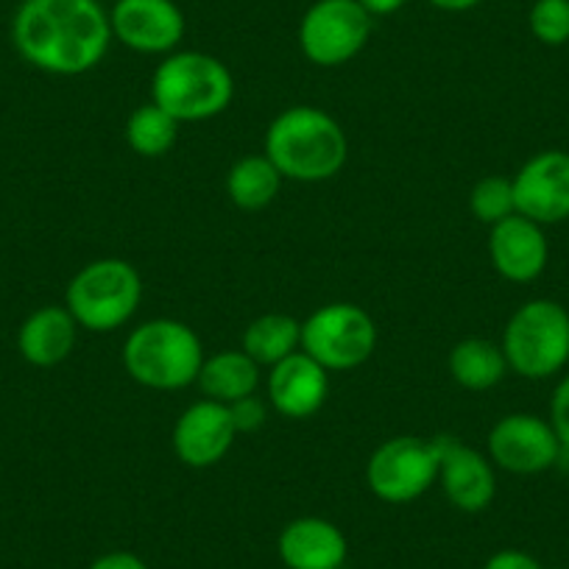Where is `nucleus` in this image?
Masks as SVG:
<instances>
[{
  "label": "nucleus",
  "instance_id": "412c9836",
  "mask_svg": "<svg viewBox=\"0 0 569 569\" xmlns=\"http://www.w3.org/2000/svg\"><path fill=\"white\" fill-rule=\"evenodd\" d=\"M240 349L262 369H271L279 360L291 358L302 349V321L288 313H262L251 319L243 330Z\"/></svg>",
  "mask_w": 569,
  "mask_h": 569
},
{
  "label": "nucleus",
  "instance_id": "7c9ffc66",
  "mask_svg": "<svg viewBox=\"0 0 569 569\" xmlns=\"http://www.w3.org/2000/svg\"><path fill=\"white\" fill-rule=\"evenodd\" d=\"M430 7L439 9V12L447 14H461V12H472L475 7H480L483 0H427Z\"/></svg>",
  "mask_w": 569,
  "mask_h": 569
},
{
  "label": "nucleus",
  "instance_id": "a211bd4d",
  "mask_svg": "<svg viewBox=\"0 0 569 569\" xmlns=\"http://www.w3.org/2000/svg\"><path fill=\"white\" fill-rule=\"evenodd\" d=\"M79 330L81 327L64 305L37 308L18 330L20 358L37 369H53L73 355Z\"/></svg>",
  "mask_w": 569,
  "mask_h": 569
},
{
  "label": "nucleus",
  "instance_id": "39448f33",
  "mask_svg": "<svg viewBox=\"0 0 569 569\" xmlns=\"http://www.w3.org/2000/svg\"><path fill=\"white\" fill-rule=\"evenodd\" d=\"M142 302L140 271L120 257H98L87 262L64 291V308L87 332H114L134 319Z\"/></svg>",
  "mask_w": 569,
  "mask_h": 569
},
{
  "label": "nucleus",
  "instance_id": "f8f14e48",
  "mask_svg": "<svg viewBox=\"0 0 569 569\" xmlns=\"http://www.w3.org/2000/svg\"><path fill=\"white\" fill-rule=\"evenodd\" d=\"M519 216L539 227L569 218V151L545 149L511 177Z\"/></svg>",
  "mask_w": 569,
  "mask_h": 569
},
{
  "label": "nucleus",
  "instance_id": "c85d7f7f",
  "mask_svg": "<svg viewBox=\"0 0 569 569\" xmlns=\"http://www.w3.org/2000/svg\"><path fill=\"white\" fill-rule=\"evenodd\" d=\"M90 569H149V567H146V561H142L140 556H134V552L114 550V552H107V556L96 558V561L90 563Z\"/></svg>",
  "mask_w": 569,
  "mask_h": 569
},
{
  "label": "nucleus",
  "instance_id": "c756f323",
  "mask_svg": "<svg viewBox=\"0 0 569 569\" xmlns=\"http://www.w3.org/2000/svg\"><path fill=\"white\" fill-rule=\"evenodd\" d=\"M358 3L369 12L371 20H377V18H391V14H397L399 9H405L408 0H358Z\"/></svg>",
  "mask_w": 569,
  "mask_h": 569
},
{
  "label": "nucleus",
  "instance_id": "9b49d317",
  "mask_svg": "<svg viewBox=\"0 0 569 569\" xmlns=\"http://www.w3.org/2000/svg\"><path fill=\"white\" fill-rule=\"evenodd\" d=\"M489 458L511 475L550 472L561 458V441L547 419L536 413H508L489 430Z\"/></svg>",
  "mask_w": 569,
  "mask_h": 569
},
{
  "label": "nucleus",
  "instance_id": "2eb2a0df",
  "mask_svg": "<svg viewBox=\"0 0 569 569\" xmlns=\"http://www.w3.org/2000/svg\"><path fill=\"white\" fill-rule=\"evenodd\" d=\"M266 397L279 416L305 421L330 399V371L299 349L268 369Z\"/></svg>",
  "mask_w": 569,
  "mask_h": 569
},
{
  "label": "nucleus",
  "instance_id": "dca6fc26",
  "mask_svg": "<svg viewBox=\"0 0 569 569\" xmlns=\"http://www.w3.org/2000/svg\"><path fill=\"white\" fill-rule=\"evenodd\" d=\"M489 229V240H486L489 260L506 282L528 284L545 273L547 260H550L545 227L517 212Z\"/></svg>",
  "mask_w": 569,
  "mask_h": 569
},
{
  "label": "nucleus",
  "instance_id": "6ab92c4d",
  "mask_svg": "<svg viewBox=\"0 0 569 569\" xmlns=\"http://www.w3.org/2000/svg\"><path fill=\"white\" fill-rule=\"evenodd\" d=\"M260 382L262 366H257L243 349H221V352L204 358L196 386L201 388L204 399L232 405L257 393Z\"/></svg>",
  "mask_w": 569,
  "mask_h": 569
},
{
  "label": "nucleus",
  "instance_id": "4be33fe9",
  "mask_svg": "<svg viewBox=\"0 0 569 569\" xmlns=\"http://www.w3.org/2000/svg\"><path fill=\"white\" fill-rule=\"evenodd\" d=\"M282 182V173L266 154H246L229 168L227 196L238 210L260 212L277 201Z\"/></svg>",
  "mask_w": 569,
  "mask_h": 569
},
{
  "label": "nucleus",
  "instance_id": "4468645a",
  "mask_svg": "<svg viewBox=\"0 0 569 569\" xmlns=\"http://www.w3.org/2000/svg\"><path fill=\"white\" fill-rule=\"evenodd\" d=\"M238 439L229 405L199 399L179 413L171 433L173 456L190 469H210L221 463Z\"/></svg>",
  "mask_w": 569,
  "mask_h": 569
},
{
  "label": "nucleus",
  "instance_id": "2f4dec72",
  "mask_svg": "<svg viewBox=\"0 0 569 569\" xmlns=\"http://www.w3.org/2000/svg\"><path fill=\"white\" fill-rule=\"evenodd\" d=\"M101 3H103V0H101ZM109 3H114V0H109Z\"/></svg>",
  "mask_w": 569,
  "mask_h": 569
},
{
  "label": "nucleus",
  "instance_id": "f3484780",
  "mask_svg": "<svg viewBox=\"0 0 569 569\" xmlns=\"http://www.w3.org/2000/svg\"><path fill=\"white\" fill-rule=\"evenodd\" d=\"M277 552L288 569H341L349 556L343 530L321 517H299L279 533Z\"/></svg>",
  "mask_w": 569,
  "mask_h": 569
},
{
  "label": "nucleus",
  "instance_id": "7ed1b4c3",
  "mask_svg": "<svg viewBox=\"0 0 569 569\" xmlns=\"http://www.w3.org/2000/svg\"><path fill=\"white\" fill-rule=\"evenodd\" d=\"M204 358L199 332L179 319L142 321L129 332L120 352L126 375L151 391H182L196 386Z\"/></svg>",
  "mask_w": 569,
  "mask_h": 569
},
{
  "label": "nucleus",
  "instance_id": "5701e85b",
  "mask_svg": "<svg viewBox=\"0 0 569 569\" xmlns=\"http://www.w3.org/2000/svg\"><path fill=\"white\" fill-rule=\"evenodd\" d=\"M179 120L171 118L162 107H157L154 101L140 103L134 112L126 120L123 137L129 142V149L137 157H146V160H160L168 151H173L179 140Z\"/></svg>",
  "mask_w": 569,
  "mask_h": 569
},
{
  "label": "nucleus",
  "instance_id": "1a4fd4ad",
  "mask_svg": "<svg viewBox=\"0 0 569 569\" xmlns=\"http://www.w3.org/2000/svg\"><path fill=\"white\" fill-rule=\"evenodd\" d=\"M439 483V452L433 439L393 436L366 461V486L371 495L391 506L419 500Z\"/></svg>",
  "mask_w": 569,
  "mask_h": 569
},
{
  "label": "nucleus",
  "instance_id": "393cba45",
  "mask_svg": "<svg viewBox=\"0 0 569 569\" xmlns=\"http://www.w3.org/2000/svg\"><path fill=\"white\" fill-rule=\"evenodd\" d=\"M528 29L536 42L561 48L569 42V0H533L528 12Z\"/></svg>",
  "mask_w": 569,
  "mask_h": 569
},
{
  "label": "nucleus",
  "instance_id": "423d86ee",
  "mask_svg": "<svg viewBox=\"0 0 569 569\" xmlns=\"http://www.w3.org/2000/svg\"><path fill=\"white\" fill-rule=\"evenodd\" d=\"M508 371L525 380H550L569 363V310L552 299L519 305L502 330Z\"/></svg>",
  "mask_w": 569,
  "mask_h": 569
},
{
  "label": "nucleus",
  "instance_id": "f03ea898",
  "mask_svg": "<svg viewBox=\"0 0 569 569\" xmlns=\"http://www.w3.org/2000/svg\"><path fill=\"white\" fill-rule=\"evenodd\" d=\"M262 154L284 182L321 184L336 179L349 160L343 126L330 112L308 103L288 107L268 123Z\"/></svg>",
  "mask_w": 569,
  "mask_h": 569
},
{
  "label": "nucleus",
  "instance_id": "aec40b11",
  "mask_svg": "<svg viewBox=\"0 0 569 569\" xmlns=\"http://www.w3.org/2000/svg\"><path fill=\"white\" fill-rule=\"evenodd\" d=\"M450 377L467 391H491L508 375V360L500 343L489 338H463L450 349Z\"/></svg>",
  "mask_w": 569,
  "mask_h": 569
},
{
  "label": "nucleus",
  "instance_id": "a878e982",
  "mask_svg": "<svg viewBox=\"0 0 569 569\" xmlns=\"http://www.w3.org/2000/svg\"><path fill=\"white\" fill-rule=\"evenodd\" d=\"M229 413H232L234 427H238V436L257 433V430H260L268 419L266 402H262L257 393H251V397L238 399V402L229 405Z\"/></svg>",
  "mask_w": 569,
  "mask_h": 569
},
{
  "label": "nucleus",
  "instance_id": "cd10ccee",
  "mask_svg": "<svg viewBox=\"0 0 569 569\" xmlns=\"http://www.w3.org/2000/svg\"><path fill=\"white\" fill-rule=\"evenodd\" d=\"M483 569H545L533 556L522 550H500L486 561Z\"/></svg>",
  "mask_w": 569,
  "mask_h": 569
},
{
  "label": "nucleus",
  "instance_id": "9d476101",
  "mask_svg": "<svg viewBox=\"0 0 569 569\" xmlns=\"http://www.w3.org/2000/svg\"><path fill=\"white\" fill-rule=\"evenodd\" d=\"M112 40L142 57H168L179 51L188 31L177 0H114L109 7Z\"/></svg>",
  "mask_w": 569,
  "mask_h": 569
},
{
  "label": "nucleus",
  "instance_id": "b1692460",
  "mask_svg": "<svg viewBox=\"0 0 569 569\" xmlns=\"http://www.w3.org/2000/svg\"><path fill=\"white\" fill-rule=\"evenodd\" d=\"M469 212L486 227L517 216V199H513V182L508 177H483L469 190Z\"/></svg>",
  "mask_w": 569,
  "mask_h": 569
},
{
  "label": "nucleus",
  "instance_id": "20e7f679",
  "mask_svg": "<svg viewBox=\"0 0 569 569\" xmlns=\"http://www.w3.org/2000/svg\"><path fill=\"white\" fill-rule=\"evenodd\" d=\"M234 98L232 70L207 51H173L151 76V101L179 123H201L229 109Z\"/></svg>",
  "mask_w": 569,
  "mask_h": 569
},
{
  "label": "nucleus",
  "instance_id": "0eeeda50",
  "mask_svg": "<svg viewBox=\"0 0 569 569\" xmlns=\"http://www.w3.org/2000/svg\"><path fill=\"white\" fill-rule=\"evenodd\" d=\"M377 321L360 305L330 302L302 321V352L327 371H352L377 349Z\"/></svg>",
  "mask_w": 569,
  "mask_h": 569
},
{
  "label": "nucleus",
  "instance_id": "f257e3e1",
  "mask_svg": "<svg viewBox=\"0 0 569 569\" xmlns=\"http://www.w3.org/2000/svg\"><path fill=\"white\" fill-rule=\"evenodd\" d=\"M12 42L31 68L51 76H84L112 46L101 0H23L12 20Z\"/></svg>",
  "mask_w": 569,
  "mask_h": 569
},
{
  "label": "nucleus",
  "instance_id": "ddd939ff",
  "mask_svg": "<svg viewBox=\"0 0 569 569\" xmlns=\"http://www.w3.org/2000/svg\"><path fill=\"white\" fill-rule=\"evenodd\" d=\"M439 480L445 497L461 513H483L497 497V472L489 456L456 436H436Z\"/></svg>",
  "mask_w": 569,
  "mask_h": 569
},
{
  "label": "nucleus",
  "instance_id": "bb28decb",
  "mask_svg": "<svg viewBox=\"0 0 569 569\" xmlns=\"http://www.w3.org/2000/svg\"><path fill=\"white\" fill-rule=\"evenodd\" d=\"M556 430L558 441H561L563 450H569V375H563L558 380L556 391L550 399V419H547Z\"/></svg>",
  "mask_w": 569,
  "mask_h": 569
},
{
  "label": "nucleus",
  "instance_id": "6e6552de",
  "mask_svg": "<svg viewBox=\"0 0 569 569\" xmlns=\"http://www.w3.org/2000/svg\"><path fill=\"white\" fill-rule=\"evenodd\" d=\"M375 20L358 0H316L302 14L297 42L316 68H343L369 46Z\"/></svg>",
  "mask_w": 569,
  "mask_h": 569
}]
</instances>
